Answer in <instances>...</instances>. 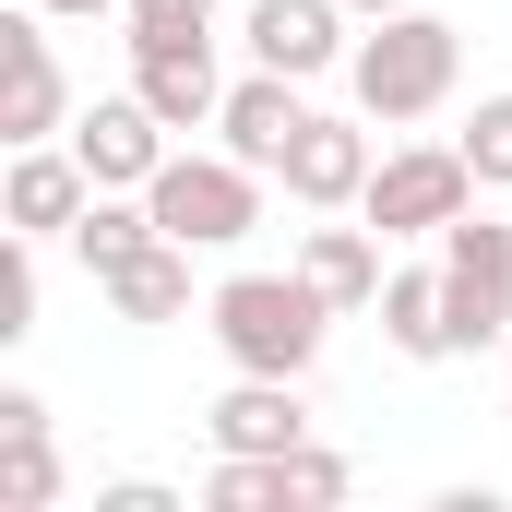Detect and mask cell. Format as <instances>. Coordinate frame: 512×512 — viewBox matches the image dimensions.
Returning a JSON list of instances; mask_svg holds the SVG:
<instances>
[{
  "mask_svg": "<svg viewBox=\"0 0 512 512\" xmlns=\"http://www.w3.org/2000/svg\"><path fill=\"white\" fill-rule=\"evenodd\" d=\"M203 322H215V346H227V370H310L322 358V334H334V298L310 286V274H227L215 298H203Z\"/></svg>",
  "mask_w": 512,
  "mask_h": 512,
  "instance_id": "cell-1",
  "label": "cell"
},
{
  "mask_svg": "<svg viewBox=\"0 0 512 512\" xmlns=\"http://www.w3.org/2000/svg\"><path fill=\"white\" fill-rule=\"evenodd\" d=\"M453 72H465V36L441 24V12H382L358 48H346V84H358V120H429L441 96H453Z\"/></svg>",
  "mask_w": 512,
  "mask_h": 512,
  "instance_id": "cell-2",
  "label": "cell"
},
{
  "mask_svg": "<svg viewBox=\"0 0 512 512\" xmlns=\"http://www.w3.org/2000/svg\"><path fill=\"white\" fill-rule=\"evenodd\" d=\"M143 203H155L167 239H191V251H239V239L262 227V167L227 155V143H215V155H167Z\"/></svg>",
  "mask_w": 512,
  "mask_h": 512,
  "instance_id": "cell-3",
  "label": "cell"
},
{
  "mask_svg": "<svg viewBox=\"0 0 512 512\" xmlns=\"http://www.w3.org/2000/svg\"><path fill=\"white\" fill-rule=\"evenodd\" d=\"M441 310H453V358H477V346L512 334V227L477 215V203L441 227Z\"/></svg>",
  "mask_w": 512,
  "mask_h": 512,
  "instance_id": "cell-4",
  "label": "cell"
},
{
  "mask_svg": "<svg viewBox=\"0 0 512 512\" xmlns=\"http://www.w3.org/2000/svg\"><path fill=\"white\" fill-rule=\"evenodd\" d=\"M465 203H477L465 143H405V155H382V167H370V191H358V215H370L382 239H441Z\"/></svg>",
  "mask_w": 512,
  "mask_h": 512,
  "instance_id": "cell-5",
  "label": "cell"
},
{
  "mask_svg": "<svg viewBox=\"0 0 512 512\" xmlns=\"http://www.w3.org/2000/svg\"><path fill=\"white\" fill-rule=\"evenodd\" d=\"M346 501V453L298 441V453H215L203 512H334Z\"/></svg>",
  "mask_w": 512,
  "mask_h": 512,
  "instance_id": "cell-6",
  "label": "cell"
},
{
  "mask_svg": "<svg viewBox=\"0 0 512 512\" xmlns=\"http://www.w3.org/2000/svg\"><path fill=\"white\" fill-rule=\"evenodd\" d=\"M131 96H143L167 131H215V108H227L215 36H203V24H191V36H131Z\"/></svg>",
  "mask_w": 512,
  "mask_h": 512,
  "instance_id": "cell-7",
  "label": "cell"
},
{
  "mask_svg": "<svg viewBox=\"0 0 512 512\" xmlns=\"http://www.w3.org/2000/svg\"><path fill=\"white\" fill-rule=\"evenodd\" d=\"M48 131H72V84L48 60V12L24 0L0 24V143H48Z\"/></svg>",
  "mask_w": 512,
  "mask_h": 512,
  "instance_id": "cell-8",
  "label": "cell"
},
{
  "mask_svg": "<svg viewBox=\"0 0 512 512\" xmlns=\"http://www.w3.org/2000/svg\"><path fill=\"white\" fill-rule=\"evenodd\" d=\"M84 203H96V167H84L72 143H12V179H0L12 239H72Z\"/></svg>",
  "mask_w": 512,
  "mask_h": 512,
  "instance_id": "cell-9",
  "label": "cell"
},
{
  "mask_svg": "<svg viewBox=\"0 0 512 512\" xmlns=\"http://www.w3.org/2000/svg\"><path fill=\"white\" fill-rule=\"evenodd\" d=\"M72 155L96 167V191H155V167H167V120H155L143 96H96V108L72 120Z\"/></svg>",
  "mask_w": 512,
  "mask_h": 512,
  "instance_id": "cell-10",
  "label": "cell"
},
{
  "mask_svg": "<svg viewBox=\"0 0 512 512\" xmlns=\"http://www.w3.org/2000/svg\"><path fill=\"white\" fill-rule=\"evenodd\" d=\"M203 441H215V453H298V441H310V405H298L286 370H239V393H215Z\"/></svg>",
  "mask_w": 512,
  "mask_h": 512,
  "instance_id": "cell-11",
  "label": "cell"
},
{
  "mask_svg": "<svg viewBox=\"0 0 512 512\" xmlns=\"http://www.w3.org/2000/svg\"><path fill=\"white\" fill-rule=\"evenodd\" d=\"M370 167H382V155H370V131H358V120H310L298 143H286V167H274V179H286L310 215H334V203H358V191H370Z\"/></svg>",
  "mask_w": 512,
  "mask_h": 512,
  "instance_id": "cell-12",
  "label": "cell"
},
{
  "mask_svg": "<svg viewBox=\"0 0 512 512\" xmlns=\"http://www.w3.org/2000/svg\"><path fill=\"white\" fill-rule=\"evenodd\" d=\"M251 60L262 72H334L346 60V0H251Z\"/></svg>",
  "mask_w": 512,
  "mask_h": 512,
  "instance_id": "cell-13",
  "label": "cell"
},
{
  "mask_svg": "<svg viewBox=\"0 0 512 512\" xmlns=\"http://www.w3.org/2000/svg\"><path fill=\"white\" fill-rule=\"evenodd\" d=\"M215 131H227V155H251L262 179H274V167H286V143L310 131V108H298V72H251V84H227Z\"/></svg>",
  "mask_w": 512,
  "mask_h": 512,
  "instance_id": "cell-14",
  "label": "cell"
},
{
  "mask_svg": "<svg viewBox=\"0 0 512 512\" xmlns=\"http://www.w3.org/2000/svg\"><path fill=\"white\" fill-rule=\"evenodd\" d=\"M60 501V453H48V405L0 393V512H48Z\"/></svg>",
  "mask_w": 512,
  "mask_h": 512,
  "instance_id": "cell-15",
  "label": "cell"
},
{
  "mask_svg": "<svg viewBox=\"0 0 512 512\" xmlns=\"http://www.w3.org/2000/svg\"><path fill=\"white\" fill-rule=\"evenodd\" d=\"M96 286H108L120 322H179V310H191V239H143V251L108 262Z\"/></svg>",
  "mask_w": 512,
  "mask_h": 512,
  "instance_id": "cell-16",
  "label": "cell"
},
{
  "mask_svg": "<svg viewBox=\"0 0 512 512\" xmlns=\"http://www.w3.org/2000/svg\"><path fill=\"white\" fill-rule=\"evenodd\" d=\"M298 274L334 298V310H382V227H310Z\"/></svg>",
  "mask_w": 512,
  "mask_h": 512,
  "instance_id": "cell-17",
  "label": "cell"
},
{
  "mask_svg": "<svg viewBox=\"0 0 512 512\" xmlns=\"http://www.w3.org/2000/svg\"><path fill=\"white\" fill-rule=\"evenodd\" d=\"M382 334H393V358H453V310H441V262H429V274H382Z\"/></svg>",
  "mask_w": 512,
  "mask_h": 512,
  "instance_id": "cell-18",
  "label": "cell"
},
{
  "mask_svg": "<svg viewBox=\"0 0 512 512\" xmlns=\"http://www.w3.org/2000/svg\"><path fill=\"white\" fill-rule=\"evenodd\" d=\"M143 239H167V227H155V203H120V191H96V203L72 215V251H84V274H108V262H131Z\"/></svg>",
  "mask_w": 512,
  "mask_h": 512,
  "instance_id": "cell-19",
  "label": "cell"
},
{
  "mask_svg": "<svg viewBox=\"0 0 512 512\" xmlns=\"http://www.w3.org/2000/svg\"><path fill=\"white\" fill-rule=\"evenodd\" d=\"M465 167H477V191H512V96H477V120H465Z\"/></svg>",
  "mask_w": 512,
  "mask_h": 512,
  "instance_id": "cell-20",
  "label": "cell"
},
{
  "mask_svg": "<svg viewBox=\"0 0 512 512\" xmlns=\"http://www.w3.org/2000/svg\"><path fill=\"white\" fill-rule=\"evenodd\" d=\"M24 334H36V239L0 251V346H24Z\"/></svg>",
  "mask_w": 512,
  "mask_h": 512,
  "instance_id": "cell-21",
  "label": "cell"
},
{
  "mask_svg": "<svg viewBox=\"0 0 512 512\" xmlns=\"http://www.w3.org/2000/svg\"><path fill=\"white\" fill-rule=\"evenodd\" d=\"M215 24V0H131V36H191Z\"/></svg>",
  "mask_w": 512,
  "mask_h": 512,
  "instance_id": "cell-22",
  "label": "cell"
},
{
  "mask_svg": "<svg viewBox=\"0 0 512 512\" xmlns=\"http://www.w3.org/2000/svg\"><path fill=\"white\" fill-rule=\"evenodd\" d=\"M96 512H179L167 489H143V477H120V489H96Z\"/></svg>",
  "mask_w": 512,
  "mask_h": 512,
  "instance_id": "cell-23",
  "label": "cell"
},
{
  "mask_svg": "<svg viewBox=\"0 0 512 512\" xmlns=\"http://www.w3.org/2000/svg\"><path fill=\"white\" fill-rule=\"evenodd\" d=\"M48 24H96V12H131V0H36Z\"/></svg>",
  "mask_w": 512,
  "mask_h": 512,
  "instance_id": "cell-24",
  "label": "cell"
},
{
  "mask_svg": "<svg viewBox=\"0 0 512 512\" xmlns=\"http://www.w3.org/2000/svg\"><path fill=\"white\" fill-rule=\"evenodd\" d=\"M346 12H358V24H382V12H405V0H346Z\"/></svg>",
  "mask_w": 512,
  "mask_h": 512,
  "instance_id": "cell-25",
  "label": "cell"
}]
</instances>
